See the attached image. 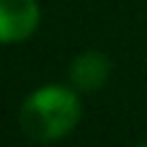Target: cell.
Instances as JSON below:
<instances>
[{"label":"cell","instance_id":"obj_1","mask_svg":"<svg viewBox=\"0 0 147 147\" xmlns=\"http://www.w3.org/2000/svg\"><path fill=\"white\" fill-rule=\"evenodd\" d=\"M80 98L70 85H41L36 88L21 106L18 124L28 140L36 142H57L67 137L80 121Z\"/></svg>","mask_w":147,"mask_h":147},{"label":"cell","instance_id":"obj_2","mask_svg":"<svg viewBox=\"0 0 147 147\" xmlns=\"http://www.w3.org/2000/svg\"><path fill=\"white\" fill-rule=\"evenodd\" d=\"M41 10L36 0H0V44L26 41L36 34Z\"/></svg>","mask_w":147,"mask_h":147},{"label":"cell","instance_id":"obj_3","mask_svg":"<svg viewBox=\"0 0 147 147\" xmlns=\"http://www.w3.org/2000/svg\"><path fill=\"white\" fill-rule=\"evenodd\" d=\"M67 75H70V85L78 93H96L106 85L111 75V59L98 49L83 52L72 59Z\"/></svg>","mask_w":147,"mask_h":147},{"label":"cell","instance_id":"obj_4","mask_svg":"<svg viewBox=\"0 0 147 147\" xmlns=\"http://www.w3.org/2000/svg\"><path fill=\"white\" fill-rule=\"evenodd\" d=\"M140 147H147V142H145V145H140Z\"/></svg>","mask_w":147,"mask_h":147}]
</instances>
